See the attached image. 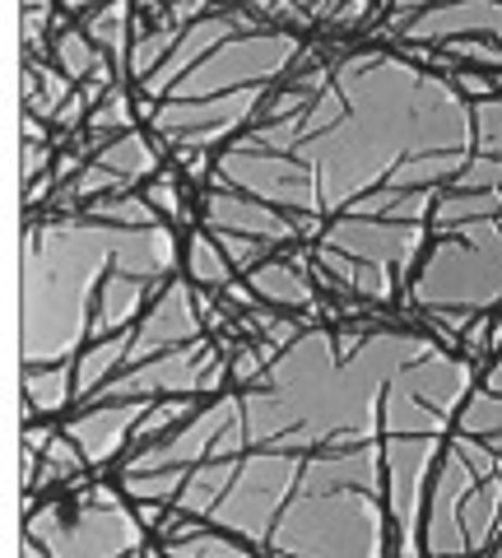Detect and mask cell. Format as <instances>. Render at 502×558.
Returning a JSON list of instances; mask_svg holds the SVG:
<instances>
[{"label": "cell", "instance_id": "cell-1", "mask_svg": "<svg viewBox=\"0 0 502 558\" xmlns=\"http://www.w3.org/2000/svg\"><path fill=\"white\" fill-rule=\"evenodd\" d=\"M210 405L112 465L135 502L205 517L261 558H424L432 465L479 363L395 312L252 307Z\"/></svg>", "mask_w": 502, "mask_h": 558}, {"label": "cell", "instance_id": "cell-2", "mask_svg": "<svg viewBox=\"0 0 502 558\" xmlns=\"http://www.w3.org/2000/svg\"><path fill=\"white\" fill-rule=\"evenodd\" d=\"M475 98L391 47L321 38L311 61L215 159L182 270L223 293L284 247L350 317L405 312L432 205L470 163Z\"/></svg>", "mask_w": 502, "mask_h": 558}, {"label": "cell", "instance_id": "cell-3", "mask_svg": "<svg viewBox=\"0 0 502 558\" xmlns=\"http://www.w3.org/2000/svg\"><path fill=\"white\" fill-rule=\"evenodd\" d=\"M186 233L140 196L24 215L20 424L61 418L75 368L126 340L182 275Z\"/></svg>", "mask_w": 502, "mask_h": 558}, {"label": "cell", "instance_id": "cell-4", "mask_svg": "<svg viewBox=\"0 0 502 558\" xmlns=\"http://www.w3.org/2000/svg\"><path fill=\"white\" fill-rule=\"evenodd\" d=\"M317 43L261 20L252 0H135L121 89L163 159L200 191L215 159L311 61Z\"/></svg>", "mask_w": 502, "mask_h": 558}, {"label": "cell", "instance_id": "cell-5", "mask_svg": "<svg viewBox=\"0 0 502 558\" xmlns=\"http://www.w3.org/2000/svg\"><path fill=\"white\" fill-rule=\"evenodd\" d=\"M205 293L210 289L182 270L126 340L98 349L75 368L57 424L79 442L98 475L159 433L186 424L229 387L233 354L205 317Z\"/></svg>", "mask_w": 502, "mask_h": 558}, {"label": "cell", "instance_id": "cell-6", "mask_svg": "<svg viewBox=\"0 0 502 558\" xmlns=\"http://www.w3.org/2000/svg\"><path fill=\"white\" fill-rule=\"evenodd\" d=\"M475 154L432 205L401 312L456 354L465 330L502 312V94L475 98Z\"/></svg>", "mask_w": 502, "mask_h": 558}, {"label": "cell", "instance_id": "cell-7", "mask_svg": "<svg viewBox=\"0 0 502 558\" xmlns=\"http://www.w3.org/2000/svg\"><path fill=\"white\" fill-rule=\"evenodd\" d=\"M502 535V349L465 391L432 465L419 549L424 558L489 554Z\"/></svg>", "mask_w": 502, "mask_h": 558}, {"label": "cell", "instance_id": "cell-8", "mask_svg": "<svg viewBox=\"0 0 502 558\" xmlns=\"http://www.w3.org/2000/svg\"><path fill=\"white\" fill-rule=\"evenodd\" d=\"M20 554L28 558H154V531L112 475H79L20 502Z\"/></svg>", "mask_w": 502, "mask_h": 558}, {"label": "cell", "instance_id": "cell-9", "mask_svg": "<svg viewBox=\"0 0 502 558\" xmlns=\"http://www.w3.org/2000/svg\"><path fill=\"white\" fill-rule=\"evenodd\" d=\"M363 47H391L428 70H493L502 75V0H387Z\"/></svg>", "mask_w": 502, "mask_h": 558}, {"label": "cell", "instance_id": "cell-10", "mask_svg": "<svg viewBox=\"0 0 502 558\" xmlns=\"http://www.w3.org/2000/svg\"><path fill=\"white\" fill-rule=\"evenodd\" d=\"M172 163L163 159V149L149 140V131H126L117 140H102L94 145L89 163L84 172L61 186L57 196L47 201V209H75V205H98V201H126V196H140L149 182H159Z\"/></svg>", "mask_w": 502, "mask_h": 558}, {"label": "cell", "instance_id": "cell-11", "mask_svg": "<svg viewBox=\"0 0 502 558\" xmlns=\"http://www.w3.org/2000/svg\"><path fill=\"white\" fill-rule=\"evenodd\" d=\"M51 61H57L61 75L71 80V84H79V89L108 94V89H117V84H121L117 61H112L108 51H102L79 24H71V28L57 33V43H51Z\"/></svg>", "mask_w": 502, "mask_h": 558}, {"label": "cell", "instance_id": "cell-12", "mask_svg": "<svg viewBox=\"0 0 502 558\" xmlns=\"http://www.w3.org/2000/svg\"><path fill=\"white\" fill-rule=\"evenodd\" d=\"M126 131H140V117H135L131 94L117 84L112 94L98 98V108L89 112V126H84L79 140H89V145H102V140H117V135H126Z\"/></svg>", "mask_w": 502, "mask_h": 558}, {"label": "cell", "instance_id": "cell-13", "mask_svg": "<svg viewBox=\"0 0 502 558\" xmlns=\"http://www.w3.org/2000/svg\"><path fill=\"white\" fill-rule=\"evenodd\" d=\"M489 558H502V535H498V545L489 549Z\"/></svg>", "mask_w": 502, "mask_h": 558}]
</instances>
